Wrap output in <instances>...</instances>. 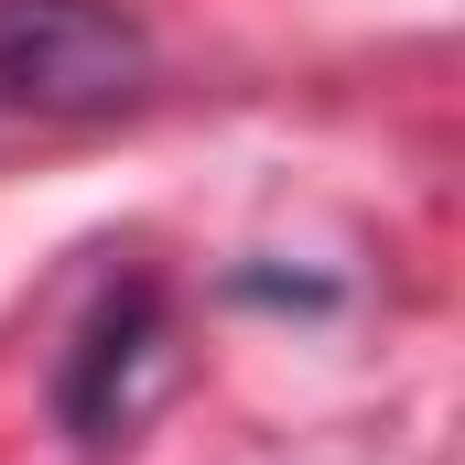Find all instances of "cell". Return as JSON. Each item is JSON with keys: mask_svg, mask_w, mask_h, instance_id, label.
<instances>
[{"mask_svg": "<svg viewBox=\"0 0 465 465\" xmlns=\"http://www.w3.org/2000/svg\"><path fill=\"white\" fill-rule=\"evenodd\" d=\"M152 336H163V282H109L98 292V314H87V336H76V357H65V422L76 433H109L119 411H130V368L152 357Z\"/></svg>", "mask_w": 465, "mask_h": 465, "instance_id": "cell-2", "label": "cell"}, {"mask_svg": "<svg viewBox=\"0 0 465 465\" xmlns=\"http://www.w3.org/2000/svg\"><path fill=\"white\" fill-rule=\"evenodd\" d=\"M152 87V33L119 0H0V98L33 119H109Z\"/></svg>", "mask_w": 465, "mask_h": 465, "instance_id": "cell-1", "label": "cell"}]
</instances>
